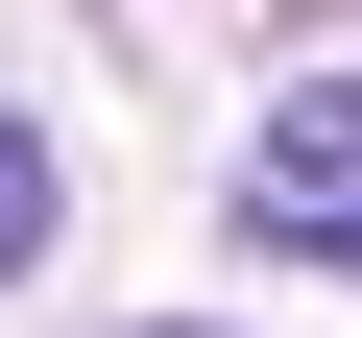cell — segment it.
Returning <instances> with one entry per match:
<instances>
[{
    "label": "cell",
    "instance_id": "cell-3",
    "mask_svg": "<svg viewBox=\"0 0 362 338\" xmlns=\"http://www.w3.org/2000/svg\"><path fill=\"white\" fill-rule=\"evenodd\" d=\"M121 338H218V314H121Z\"/></svg>",
    "mask_w": 362,
    "mask_h": 338
},
{
    "label": "cell",
    "instance_id": "cell-1",
    "mask_svg": "<svg viewBox=\"0 0 362 338\" xmlns=\"http://www.w3.org/2000/svg\"><path fill=\"white\" fill-rule=\"evenodd\" d=\"M218 194H242V242H266V266H362V73H290V97L242 121Z\"/></svg>",
    "mask_w": 362,
    "mask_h": 338
},
{
    "label": "cell",
    "instance_id": "cell-2",
    "mask_svg": "<svg viewBox=\"0 0 362 338\" xmlns=\"http://www.w3.org/2000/svg\"><path fill=\"white\" fill-rule=\"evenodd\" d=\"M49 218H73V145H49L25 97H0V290H25V266H49Z\"/></svg>",
    "mask_w": 362,
    "mask_h": 338
}]
</instances>
